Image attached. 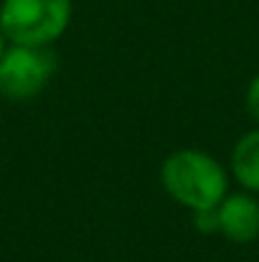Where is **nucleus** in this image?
I'll return each mask as SVG.
<instances>
[{
	"instance_id": "obj_1",
	"label": "nucleus",
	"mask_w": 259,
	"mask_h": 262,
	"mask_svg": "<svg viewBox=\"0 0 259 262\" xmlns=\"http://www.w3.org/2000/svg\"><path fill=\"white\" fill-rule=\"evenodd\" d=\"M160 181L168 196L188 211L219 206L229 193L226 168L211 153L198 148L171 153L160 168Z\"/></svg>"
},
{
	"instance_id": "obj_2",
	"label": "nucleus",
	"mask_w": 259,
	"mask_h": 262,
	"mask_svg": "<svg viewBox=\"0 0 259 262\" xmlns=\"http://www.w3.org/2000/svg\"><path fill=\"white\" fill-rule=\"evenodd\" d=\"M72 0H3L0 31L18 46H54L72 23Z\"/></svg>"
},
{
	"instance_id": "obj_3",
	"label": "nucleus",
	"mask_w": 259,
	"mask_h": 262,
	"mask_svg": "<svg viewBox=\"0 0 259 262\" xmlns=\"http://www.w3.org/2000/svg\"><path fill=\"white\" fill-rule=\"evenodd\" d=\"M59 69V56L51 46L10 43L0 59V97L8 102H28L38 97Z\"/></svg>"
},
{
	"instance_id": "obj_4",
	"label": "nucleus",
	"mask_w": 259,
	"mask_h": 262,
	"mask_svg": "<svg viewBox=\"0 0 259 262\" xmlns=\"http://www.w3.org/2000/svg\"><path fill=\"white\" fill-rule=\"evenodd\" d=\"M219 232L234 245H249L259 239V199L249 191L226 193L216 206Z\"/></svg>"
},
{
	"instance_id": "obj_5",
	"label": "nucleus",
	"mask_w": 259,
	"mask_h": 262,
	"mask_svg": "<svg viewBox=\"0 0 259 262\" xmlns=\"http://www.w3.org/2000/svg\"><path fill=\"white\" fill-rule=\"evenodd\" d=\"M231 176L244 191L259 193V127L237 140L231 150Z\"/></svg>"
},
{
	"instance_id": "obj_6",
	"label": "nucleus",
	"mask_w": 259,
	"mask_h": 262,
	"mask_svg": "<svg viewBox=\"0 0 259 262\" xmlns=\"http://www.w3.org/2000/svg\"><path fill=\"white\" fill-rule=\"evenodd\" d=\"M193 227L201 234H216L219 232V211H216V206L193 211Z\"/></svg>"
},
{
	"instance_id": "obj_7",
	"label": "nucleus",
	"mask_w": 259,
	"mask_h": 262,
	"mask_svg": "<svg viewBox=\"0 0 259 262\" xmlns=\"http://www.w3.org/2000/svg\"><path fill=\"white\" fill-rule=\"evenodd\" d=\"M247 110H249V115L259 122V74L249 82V87H247Z\"/></svg>"
},
{
	"instance_id": "obj_8",
	"label": "nucleus",
	"mask_w": 259,
	"mask_h": 262,
	"mask_svg": "<svg viewBox=\"0 0 259 262\" xmlns=\"http://www.w3.org/2000/svg\"><path fill=\"white\" fill-rule=\"evenodd\" d=\"M8 46H10V41H8V38H5V33L0 31V59H3V54L8 51Z\"/></svg>"
}]
</instances>
